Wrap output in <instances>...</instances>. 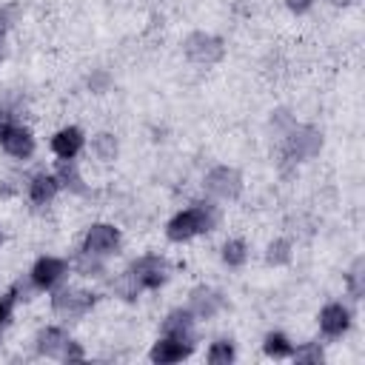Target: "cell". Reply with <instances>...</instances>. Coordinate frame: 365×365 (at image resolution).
<instances>
[{
	"label": "cell",
	"instance_id": "cell-1",
	"mask_svg": "<svg viewBox=\"0 0 365 365\" xmlns=\"http://www.w3.org/2000/svg\"><path fill=\"white\" fill-rule=\"evenodd\" d=\"M217 220H220V214H217V208L211 202H194L191 208H185V211H180V214H174L168 220L165 234H168L171 242H185V240H191L197 234L211 231L217 225Z\"/></svg>",
	"mask_w": 365,
	"mask_h": 365
},
{
	"label": "cell",
	"instance_id": "cell-2",
	"mask_svg": "<svg viewBox=\"0 0 365 365\" xmlns=\"http://www.w3.org/2000/svg\"><path fill=\"white\" fill-rule=\"evenodd\" d=\"M0 145L14 160H29L34 154V137L31 131L14 120V114L0 111Z\"/></svg>",
	"mask_w": 365,
	"mask_h": 365
},
{
	"label": "cell",
	"instance_id": "cell-3",
	"mask_svg": "<svg viewBox=\"0 0 365 365\" xmlns=\"http://www.w3.org/2000/svg\"><path fill=\"white\" fill-rule=\"evenodd\" d=\"M319 148H322V137H319L317 128H311V125H297V123H294V125L285 131V145H282L285 160L302 163V160L317 157Z\"/></svg>",
	"mask_w": 365,
	"mask_h": 365
},
{
	"label": "cell",
	"instance_id": "cell-4",
	"mask_svg": "<svg viewBox=\"0 0 365 365\" xmlns=\"http://www.w3.org/2000/svg\"><path fill=\"white\" fill-rule=\"evenodd\" d=\"M51 308H54L57 317L74 322V319L86 317L94 308V294L91 291H83V288H60L51 297Z\"/></svg>",
	"mask_w": 365,
	"mask_h": 365
},
{
	"label": "cell",
	"instance_id": "cell-5",
	"mask_svg": "<svg viewBox=\"0 0 365 365\" xmlns=\"http://www.w3.org/2000/svg\"><path fill=\"white\" fill-rule=\"evenodd\" d=\"M128 274H131V279L137 282V288L145 291V288H160V285L168 279L171 268H168V262H165L163 257L145 254V257L134 259V265L128 268Z\"/></svg>",
	"mask_w": 365,
	"mask_h": 365
},
{
	"label": "cell",
	"instance_id": "cell-6",
	"mask_svg": "<svg viewBox=\"0 0 365 365\" xmlns=\"http://www.w3.org/2000/svg\"><path fill=\"white\" fill-rule=\"evenodd\" d=\"M182 48H185V57H188L191 63H197V66H211V63H217V60L225 54L222 40L214 37V34H205V31L188 34V40H185Z\"/></svg>",
	"mask_w": 365,
	"mask_h": 365
},
{
	"label": "cell",
	"instance_id": "cell-7",
	"mask_svg": "<svg viewBox=\"0 0 365 365\" xmlns=\"http://www.w3.org/2000/svg\"><path fill=\"white\" fill-rule=\"evenodd\" d=\"M205 191L220 197V200H234L242 191V177L231 165H217L205 174Z\"/></svg>",
	"mask_w": 365,
	"mask_h": 365
},
{
	"label": "cell",
	"instance_id": "cell-8",
	"mask_svg": "<svg viewBox=\"0 0 365 365\" xmlns=\"http://www.w3.org/2000/svg\"><path fill=\"white\" fill-rule=\"evenodd\" d=\"M83 251L94 254V257H111L120 251V231L108 222H97L86 231V240H83Z\"/></svg>",
	"mask_w": 365,
	"mask_h": 365
},
{
	"label": "cell",
	"instance_id": "cell-9",
	"mask_svg": "<svg viewBox=\"0 0 365 365\" xmlns=\"http://www.w3.org/2000/svg\"><path fill=\"white\" fill-rule=\"evenodd\" d=\"M66 274H68L66 259H60V257H40L31 265V274L29 277H31V285L37 291H51L54 285H60L66 279Z\"/></svg>",
	"mask_w": 365,
	"mask_h": 365
},
{
	"label": "cell",
	"instance_id": "cell-10",
	"mask_svg": "<svg viewBox=\"0 0 365 365\" xmlns=\"http://www.w3.org/2000/svg\"><path fill=\"white\" fill-rule=\"evenodd\" d=\"M163 336H171V339H177V342H182V345H191L194 348V339H197V334H194V314L185 308H177V311H171L165 319H163Z\"/></svg>",
	"mask_w": 365,
	"mask_h": 365
},
{
	"label": "cell",
	"instance_id": "cell-11",
	"mask_svg": "<svg viewBox=\"0 0 365 365\" xmlns=\"http://www.w3.org/2000/svg\"><path fill=\"white\" fill-rule=\"evenodd\" d=\"M222 305H225L222 294L214 291V288H205V285L194 288L191 297H188V311H191L194 317H200V319H211V317H217Z\"/></svg>",
	"mask_w": 365,
	"mask_h": 365
},
{
	"label": "cell",
	"instance_id": "cell-12",
	"mask_svg": "<svg viewBox=\"0 0 365 365\" xmlns=\"http://www.w3.org/2000/svg\"><path fill=\"white\" fill-rule=\"evenodd\" d=\"M351 328V311L342 305V302H328L322 311H319V331L325 336H342L345 331Z\"/></svg>",
	"mask_w": 365,
	"mask_h": 365
},
{
	"label": "cell",
	"instance_id": "cell-13",
	"mask_svg": "<svg viewBox=\"0 0 365 365\" xmlns=\"http://www.w3.org/2000/svg\"><path fill=\"white\" fill-rule=\"evenodd\" d=\"M83 148V131L77 125H68V128H60L54 137H51V151L60 157V160H71L77 157Z\"/></svg>",
	"mask_w": 365,
	"mask_h": 365
},
{
	"label": "cell",
	"instance_id": "cell-14",
	"mask_svg": "<svg viewBox=\"0 0 365 365\" xmlns=\"http://www.w3.org/2000/svg\"><path fill=\"white\" fill-rule=\"evenodd\" d=\"M57 191H60V180H57V174H46V171H40V174H34L31 182H29V200H31L34 205H46V202H51V200L57 197Z\"/></svg>",
	"mask_w": 365,
	"mask_h": 365
},
{
	"label": "cell",
	"instance_id": "cell-15",
	"mask_svg": "<svg viewBox=\"0 0 365 365\" xmlns=\"http://www.w3.org/2000/svg\"><path fill=\"white\" fill-rule=\"evenodd\" d=\"M66 342H68V334L63 328H57V325H48V328H43L37 334V354L60 359L63 351H66Z\"/></svg>",
	"mask_w": 365,
	"mask_h": 365
},
{
	"label": "cell",
	"instance_id": "cell-16",
	"mask_svg": "<svg viewBox=\"0 0 365 365\" xmlns=\"http://www.w3.org/2000/svg\"><path fill=\"white\" fill-rule=\"evenodd\" d=\"M191 354V345H182V342H177V339H171V336H163V339H157L154 342V348H151V362H160V365H168V362H180L182 356H188Z\"/></svg>",
	"mask_w": 365,
	"mask_h": 365
},
{
	"label": "cell",
	"instance_id": "cell-17",
	"mask_svg": "<svg viewBox=\"0 0 365 365\" xmlns=\"http://www.w3.org/2000/svg\"><path fill=\"white\" fill-rule=\"evenodd\" d=\"M57 180H60V188L66 185V188L74 191V194H86V185H83V177H80V171H77L74 157L57 163Z\"/></svg>",
	"mask_w": 365,
	"mask_h": 365
},
{
	"label": "cell",
	"instance_id": "cell-18",
	"mask_svg": "<svg viewBox=\"0 0 365 365\" xmlns=\"http://www.w3.org/2000/svg\"><path fill=\"white\" fill-rule=\"evenodd\" d=\"M91 151H94V157H97L100 163H111V160L117 157V137L108 134V131L97 134V137L91 140Z\"/></svg>",
	"mask_w": 365,
	"mask_h": 365
},
{
	"label": "cell",
	"instance_id": "cell-19",
	"mask_svg": "<svg viewBox=\"0 0 365 365\" xmlns=\"http://www.w3.org/2000/svg\"><path fill=\"white\" fill-rule=\"evenodd\" d=\"M245 259H248V248L242 240H228L222 245V262L228 268H240V265H245Z\"/></svg>",
	"mask_w": 365,
	"mask_h": 365
},
{
	"label": "cell",
	"instance_id": "cell-20",
	"mask_svg": "<svg viewBox=\"0 0 365 365\" xmlns=\"http://www.w3.org/2000/svg\"><path fill=\"white\" fill-rule=\"evenodd\" d=\"M74 271L83 277H100L103 274V257H94V254L80 248V254L74 257Z\"/></svg>",
	"mask_w": 365,
	"mask_h": 365
},
{
	"label": "cell",
	"instance_id": "cell-21",
	"mask_svg": "<svg viewBox=\"0 0 365 365\" xmlns=\"http://www.w3.org/2000/svg\"><path fill=\"white\" fill-rule=\"evenodd\" d=\"M265 354L274 356V359H279V356H291V354H294V342H291L285 334L274 331V334L265 336Z\"/></svg>",
	"mask_w": 365,
	"mask_h": 365
},
{
	"label": "cell",
	"instance_id": "cell-22",
	"mask_svg": "<svg viewBox=\"0 0 365 365\" xmlns=\"http://www.w3.org/2000/svg\"><path fill=\"white\" fill-rule=\"evenodd\" d=\"M348 291L354 299H362V294H365V259L362 257L348 271Z\"/></svg>",
	"mask_w": 365,
	"mask_h": 365
},
{
	"label": "cell",
	"instance_id": "cell-23",
	"mask_svg": "<svg viewBox=\"0 0 365 365\" xmlns=\"http://www.w3.org/2000/svg\"><path fill=\"white\" fill-rule=\"evenodd\" d=\"M205 359H208L211 365H228V362L234 359V342H231V339H217V342L208 348Z\"/></svg>",
	"mask_w": 365,
	"mask_h": 365
},
{
	"label": "cell",
	"instance_id": "cell-24",
	"mask_svg": "<svg viewBox=\"0 0 365 365\" xmlns=\"http://www.w3.org/2000/svg\"><path fill=\"white\" fill-rule=\"evenodd\" d=\"M265 259H268L271 265H285V262L291 259V242H288V240H274V242L268 245Z\"/></svg>",
	"mask_w": 365,
	"mask_h": 365
},
{
	"label": "cell",
	"instance_id": "cell-25",
	"mask_svg": "<svg viewBox=\"0 0 365 365\" xmlns=\"http://www.w3.org/2000/svg\"><path fill=\"white\" fill-rule=\"evenodd\" d=\"M291 356H294L297 362H322V348H319L317 342H308L305 348H297Z\"/></svg>",
	"mask_w": 365,
	"mask_h": 365
},
{
	"label": "cell",
	"instance_id": "cell-26",
	"mask_svg": "<svg viewBox=\"0 0 365 365\" xmlns=\"http://www.w3.org/2000/svg\"><path fill=\"white\" fill-rule=\"evenodd\" d=\"M11 308H14V291H9V294L0 297V331L9 322V317H11Z\"/></svg>",
	"mask_w": 365,
	"mask_h": 365
},
{
	"label": "cell",
	"instance_id": "cell-27",
	"mask_svg": "<svg viewBox=\"0 0 365 365\" xmlns=\"http://www.w3.org/2000/svg\"><path fill=\"white\" fill-rule=\"evenodd\" d=\"M60 359H66V362H74V359H83V348L74 342V339H68L66 342V351H63V356Z\"/></svg>",
	"mask_w": 365,
	"mask_h": 365
},
{
	"label": "cell",
	"instance_id": "cell-28",
	"mask_svg": "<svg viewBox=\"0 0 365 365\" xmlns=\"http://www.w3.org/2000/svg\"><path fill=\"white\" fill-rule=\"evenodd\" d=\"M88 86H91V91H106V86H108V74H106V71H94V74L88 77Z\"/></svg>",
	"mask_w": 365,
	"mask_h": 365
},
{
	"label": "cell",
	"instance_id": "cell-29",
	"mask_svg": "<svg viewBox=\"0 0 365 365\" xmlns=\"http://www.w3.org/2000/svg\"><path fill=\"white\" fill-rule=\"evenodd\" d=\"M285 6H288L294 14H305V11L314 6V0H285Z\"/></svg>",
	"mask_w": 365,
	"mask_h": 365
},
{
	"label": "cell",
	"instance_id": "cell-30",
	"mask_svg": "<svg viewBox=\"0 0 365 365\" xmlns=\"http://www.w3.org/2000/svg\"><path fill=\"white\" fill-rule=\"evenodd\" d=\"M9 23H11V11L6 9V6H0V34L6 37V29H9Z\"/></svg>",
	"mask_w": 365,
	"mask_h": 365
},
{
	"label": "cell",
	"instance_id": "cell-31",
	"mask_svg": "<svg viewBox=\"0 0 365 365\" xmlns=\"http://www.w3.org/2000/svg\"><path fill=\"white\" fill-rule=\"evenodd\" d=\"M3 43H6V37L0 34V60H3V54H6V48H3Z\"/></svg>",
	"mask_w": 365,
	"mask_h": 365
},
{
	"label": "cell",
	"instance_id": "cell-32",
	"mask_svg": "<svg viewBox=\"0 0 365 365\" xmlns=\"http://www.w3.org/2000/svg\"><path fill=\"white\" fill-rule=\"evenodd\" d=\"M334 3H342V6H348V3H354V0H334Z\"/></svg>",
	"mask_w": 365,
	"mask_h": 365
},
{
	"label": "cell",
	"instance_id": "cell-33",
	"mask_svg": "<svg viewBox=\"0 0 365 365\" xmlns=\"http://www.w3.org/2000/svg\"><path fill=\"white\" fill-rule=\"evenodd\" d=\"M0 240H3V231H0Z\"/></svg>",
	"mask_w": 365,
	"mask_h": 365
}]
</instances>
